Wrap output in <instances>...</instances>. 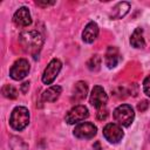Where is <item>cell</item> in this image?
I'll list each match as a JSON object with an SVG mask.
<instances>
[{
	"instance_id": "obj_1",
	"label": "cell",
	"mask_w": 150,
	"mask_h": 150,
	"mask_svg": "<svg viewBox=\"0 0 150 150\" xmlns=\"http://www.w3.org/2000/svg\"><path fill=\"white\" fill-rule=\"evenodd\" d=\"M19 42L21 43L26 53L32 54L36 57V54L40 52L43 45V38L36 30H26L19 35Z\"/></svg>"
},
{
	"instance_id": "obj_2",
	"label": "cell",
	"mask_w": 150,
	"mask_h": 150,
	"mask_svg": "<svg viewBox=\"0 0 150 150\" xmlns=\"http://www.w3.org/2000/svg\"><path fill=\"white\" fill-rule=\"evenodd\" d=\"M29 123V111L25 107H16L13 109L11 117H9V124L14 130H22L25 129Z\"/></svg>"
},
{
	"instance_id": "obj_3",
	"label": "cell",
	"mask_w": 150,
	"mask_h": 150,
	"mask_svg": "<svg viewBox=\"0 0 150 150\" xmlns=\"http://www.w3.org/2000/svg\"><path fill=\"white\" fill-rule=\"evenodd\" d=\"M112 116H114V120L115 122L121 125V127H129L134 118H135V112H134V109L131 105L129 104H121L118 105L114 112H112Z\"/></svg>"
},
{
	"instance_id": "obj_4",
	"label": "cell",
	"mask_w": 150,
	"mask_h": 150,
	"mask_svg": "<svg viewBox=\"0 0 150 150\" xmlns=\"http://www.w3.org/2000/svg\"><path fill=\"white\" fill-rule=\"evenodd\" d=\"M29 69H30L29 62L26 59H19L11 67V69H9V76L13 80H15V81H20V80L25 79L28 75Z\"/></svg>"
},
{
	"instance_id": "obj_5",
	"label": "cell",
	"mask_w": 150,
	"mask_h": 150,
	"mask_svg": "<svg viewBox=\"0 0 150 150\" xmlns=\"http://www.w3.org/2000/svg\"><path fill=\"white\" fill-rule=\"evenodd\" d=\"M62 68V63L59 59H53L48 64L47 67L45 68L43 70V74H42V82L45 84H50L54 82V80L56 79V76L59 75L60 70Z\"/></svg>"
},
{
	"instance_id": "obj_6",
	"label": "cell",
	"mask_w": 150,
	"mask_h": 150,
	"mask_svg": "<svg viewBox=\"0 0 150 150\" xmlns=\"http://www.w3.org/2000/svg\"><path fill=\"white\" fill-rule=\"evenodd\" d=\"M89 116V110L86 105L79 104L73 107L67 114H66V122L68 124H75L79 122L84 121Z\"/></svg>"
},
{
	"instance_id": "obj_7",
	"label": "cell",
	"mask_w": 150,
	"mask_h": 150,
	"mask_svg": "<svg viewBox=\"0 0 150 150\" xmlns=\"http://www.w3.org/2000/svg\"><path fill=\"white\" fill-rule=\"evenodd\" d=\"M123 130L117 123H108L103 128V136L109 143H118L123 138Z\"/></svg>"
},
{
	"instance_id": "obj_8",
	"label": "cell",
	"mask_w": 150,
	"mask_h": 150,
	"mask_svg": "<svg viewBox=\"0 0 150 150\" xmlns=\"http://www.w3.org/2000/svg\"><path fill=\"white\" fill-rule=\"evenodd\" d=\"M96 132H97L96 125H94L90 122H81L75 127L73 134L76 138L89 139V138H93L96 135Z\"/></svg>"
},
{
	"instance_id": "obj_9",
	"label": "cell",
	"mask_w": 150,
	"mask_h": 150,
	"mask_svg": "<svg viewBox=\"0 0 150 150\" xmlns=\"http://www.w3.org/2000/svg\"><path fill=\"white\" fill-rule=\"evenodd\" d=\"M89 102L96 109H101V108L105 107V104L108 102V95L105 94L104 89L101 86H95L93 88L90 97H89Z\"/></svg>"
},
{
	"instance_id": "obj_10",
	"label": "cell",
	"mask_w": 150,
	"mask_h": 150,
	"mask_svg": "<svg viewBox=\"0 0 150 150\" xmlns=\"http://www.w3.org/2000/svg\"><path fill=\"white\" fill-rule=\"evenodd\" d=\"M13 22L18 27H28L32 23V16L27 7H20L13 15Z\"/></svg>"
},
{
	"instance_id": "obj_11",
	"label": "cell",
	"mask_w": 150,
	"mask_h": 150,
	"mask_svg": "<svg viewBox=\"0 0 150 150\" xmlns=\"http://www.w3.org/2000/svg\"><path fill=\"white\" fill-rule=\"evenodd\" d=\"M97 35H98V26L96 22L90 21L89 23H87V26L82 32V40L86 43H93L97 39Z\"/></svg>"
},
{
	"instance_id": "obj_12",
	"label": "cell",
	"mask_w": 150,
	"mask_h": 150,
	"mask_svg": "<svg viewBox=\"0 0 150 150\" xmlns=\"http://www.w3.org/2000/svg\"><path fill=\"white\" fill-rule=\"evenodd\" d=\"M88 94V86L86 82L83 81H79L75 83L74 88H73V95H71V100L75 102H80L83 101L87 97Z\"/></svg>"
},
{
	"instance_id": "obj_13",
	"label": "cell",
	"mask_w": 150,
	"mask_h": 150,
	"mask_svg": "<svg viewBox=\"0 0 150 150\" xmlns=\"http://www.w3.org/2000/svg\"><path fill=\"white\" fill-rule=\"evenodd\" d=\"M120 61V53H118V49L114 46H110L108 47L107 49V53H105V56H104V62H105V66L108 68H115L117 66Z\"/></svg>"
},
{
	"instance_id": "obj_14",
	"label": "cell",
	"mask_w": 150,
	"mask_h": 150,
	"mask_svg": "<svg viewBox=\"0 0 150 150\" xmlns=\"http://www.w3.org/2000/svg\"><path fill=\"white\" fill-rule=\"evenodd\" d=\"M62 93V88L60 86H52L47 88L42 93V100L45 102H55Z\"/></svg>"
},
{
	"instance_id": "obj_15",
	"label": "cell",
	"mask_w": 150,
	"mask_h": 150,
	"mask_svg": "<svg viewBox=\"0 0 150 150\" xmlns=\"http://www.w3.org/2000/svg\"><path fill=\"white\" fill-rule=\"evenodd\" d=\"M130 9V4L129 2H125V1H122V2H118L116 6L112 7V11L110 13V18L111 19H122Z\"/></svg>"
},
{
	"instance_id": "obj_16",
	"label": "cell",
	"mask_w": 150,
	"mask_h": 150,
	"mask_svg": "<svg viewBox=\"0 0 150 150\" xmlns=\"http://www.w3.org/2000/svg\"><path fill=\"white\" fill-rule=\"evenodd\" d=\"M130 43L132 47L138 48V49H142L145 47V41L143 38V29L141 27H137L132 32V34L130 36Z\"/></svg>"
},
{
	"instance_id": "obj_17",
	"label": "cell",
	"mask_w": 150,
	"mask_h": 150,
	"mask_svg": "<svg viewBox=\"0 0 150 150\" xmlns=\"http://www.w3.org/2000/svg\"><path fill=\"white\" fill-rule=\"evenodd\" d=\"M1 93L6 98H9V100H14L18 97V90L12 84H5L1 89Z\"/></svg>"
},
{
	"instance_id": "obj_18",
	"label": "cell",
	"mask_w": 150,
	"mask_h": 150,
	"mask_svg": "<svg viewBox=\"0 0 150 150\" xmlns=\"http://www.w3.org/2000/svg\"><path fill=\"white\" fill-rule=\"evenodd\" d=\"M101 62H102L101 57L98 55H94V56L90 57V60L88 61L87 64H88V68L91 71H97L100 69V67H101Z\"/></svg>"
},
{
	"instance_id": "obj_19",
	"label": "cell",
	"mask_w": 150,
	"mask_h": 150,
	"mask_svg": "<svg viewBox=\"0 0 150 150\" xmlns=\"http://www.w3.org/2000/svg\"><path fill=\"white\" fill-rule=\"evenodd\" d=\"M97 110H98L97 111V120H100V121L105 120L107 116H108V110L105 108H101V109H97Z\"/></svg>"
},
{
	"instance_id": "obj_20",
	"label": "cell",
	"mask_w": 150,
	"mask_h": 150,
	"mask_svg": "<svg viewBox=\"0 0 150 150\" xmlns=\"http://www.w3.org/2000/svg\"><path fill=\"white\" fill-rule=\"evenodd\" d=\"M143 90L148 96H150V75L148 77H145V80L143 82Z\"/></svg>"
},
{
	"instance_id": "obj_21",
	"label": "cell",
	"mask_w": 150,
	"mask_h": 150,
	"mask_svg": "<svg viewBox=\"0 0 150 150\" xmlns=\"http://www.w3.org/2000/svg\"><path fill=\"white\" fill-rule=\"evenodd\" d=\"M148 107H149L148 101H142V103H139L137 108H138V110H139V111H144V110H145Z\"/></svg>"
},
{
	"instance_id": "obj_22",
	"label": "cell",
	"mask_w": 150,
	"mask_h": 150,
	"mask_svg": "<svg viewBox=\"0 0 150 150\" xmlns=\"http://www.w3.org/2000/svg\"><path fill=\"white\" fill-rule=\"evenodd\" d=\"M35 4L38 5V6H41V7H47V6H52V5H54L55 4V1H52V2H42V1H35Z\"/></svg>"
},
{
	"instance_id": "obj_23",
	"label": "cell",
	"mask_w": 150,
	"mask_h": 150,
	"mask_svg": "<svg viewBox=\"0 0 150 150\" xmlns=\"http://www.w3.org/2000/svg\"><path fill=\"white\" fill-rule=\"evenodd\" d=\"M28 87H29V82H25V83H22V86H21V91H22V93H26Z\"/></svg>"
}]
</instances>
